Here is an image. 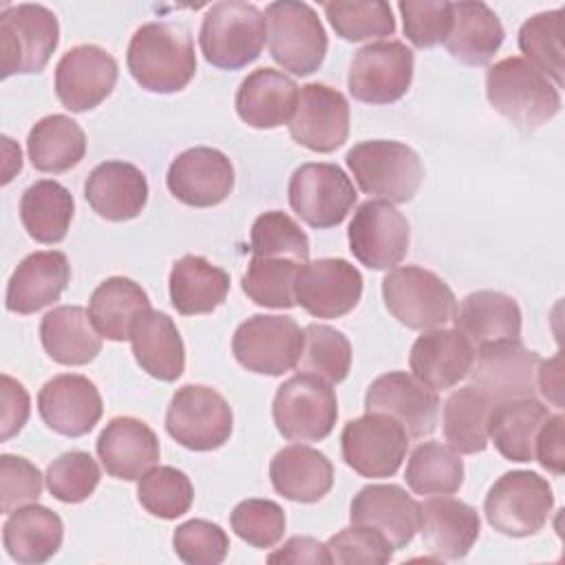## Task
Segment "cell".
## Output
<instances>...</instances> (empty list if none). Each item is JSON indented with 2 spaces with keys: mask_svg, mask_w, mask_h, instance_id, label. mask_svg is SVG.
Listing matches in <instances>:
<instances>
[{
  "mask_svg": "<svg viewBox=\"0 0 565 565\" xmlns=\"http://www.w3.org/2000/svg\"><path fill=\"white\" fill-rule=\"evenodd\" d=\"M351 110L347 97L327 84H305L298 90L289 135L313 152H333L349 137Z\"/></svg>",
  "mask_w": 565,
  "mask_h": 565,
  "instance_id": "ffe728a7",
  "label": "cell"
},
{
  "mask_svg": "<svg viewBox=\"0 0 565 565\" xmlns=\"http://www.w3.org/2000/svg\"><path fill=\"white\" fill-rule=\"evenodd\" d=\"M455 329L463 333L472 347L521 340V309L516 300L503 291L481 289L468 294L455 309Z\"/></svg>",
  "mask_w": 565,
  "mask_h": 565,
  "instance_id": "4dcf8cb0",
  "label": "cell"
},
{
  "mask_svg": "<svg viewBox=\"0 0 565 565\" xmlns=\"http://www.w3.org/2000/svg\"><path fill=\"white\" fill-rule=\"evenodd\" d=\"M150 311V298L139 282L110 276L95 287L88 300V316L95 331L113 342L130 340L137 320Z\"/></svg>",
  "mask_w": 565,
  "mask_h": 565,
  "instance_id": "8d00e7d4",
  "label": "cell"
},
{
  "mask_svg": "<svg viewBox=\"0 0 565 565\" xmlns=\"http://www.w3.org/2000/svg\"><path fill=\"white\" fill-rule=\"evenodd\" d=\"M404 20V35L417 49L441 44L452 26V2L446 0H402L397 4Z\"/></svg>",
  "mask_w": 565,
  "mask_h": 565,
  "instance_id": "f5cc1de1",
  "label": "cell"
},
{
  "mask_svg": "<svg viewBox=\"0 0 565 565\" xmlns=\"http://www.w3.org/2000/svg\"><path fill=\"white\" fill-rule=\"evenodd\" d=\"M554 508V492L545 477L532 470L501 475L488 490L483 512L488 523L514 539L532 536L547 523Z\"/></svg>",
  "mask_w": 565,
  "mask_h": 565,
  "instance_id": "8992f818",
  "label": "cell"
},
{
  "mask_svg": "<svg viewBox=\"0 0 565 565\" xmlns=\"http://www.w3.org/2000/svg\"><path fill=\"white\" fill-rule=\"evenodd\" d=\"M38 411L51 430L64 437H82L95 428L104 404L95 382L86 375L62 373L40 388Z\"/></svg>",
  "mask_w": 565,
  "mask_h": 565,
  "instance_id": "7402d4cb",
  "label": "cell"
},
{
  "mask_svg": "<svg viewBox=\"0 0 565 565\" xmlns=\"http://www.w3.org/2000/svg\"><path fill=\"white\" fill-rule=\"evenodd\" d=\"M126 64L141 88L161 95L179 93L196 73L192 35L177 22H146L128 42Z\"/></svg>",
  "mask_w": 565,
  "mask_h": 565,
  "instance_id": "6da1fadb",
  "label": "cell"
},
{
  "mask_svg": "<svg viewBox=\"0 0 565 565\" xmlns=\"http://www.w3.org/2000/svg\"><path fill=\"white\" fill-rule=\"evenodd\" d=\"M335 35L349 42L384 38L395 33V18L382 0H335L322 4Z\"/></svg>",
  "mask_w": 565,
  "mask_h": 565,
  "instance_id": "7dc6e473",
  "label": "cell"
},
{
  "mask_svg": "<svg viewBox=\"0 0 565 565\" xmlns=\"http://www.w3.org/2000/svg\"><path fill=\"white\" fill-rule=\"evenodd\" d=\"M234 426L227 399L203 384L181 386L166 411L168 435L188 450L207 452L221 448Z\"/></svg>",
  "mask_w": 565,
  "mask_h": 565,
  "instance_id": "30bf717a",
  "label": "cell"
},
{
  "mask_svg": "<svg viewBox=\"0 0 565 565\" xmlns=\"http://www.w3.org/2000/svg\"><path fill=\"white\" fill-rule=\"evenodd\" d=\"M137 499L148 514L172 521L192 508L194 488L183 470L172 466H152L139 477Z\"/></svg>",
  "mask_w": 565,
  "mask_h": 565,
  "instance_id": "f6af8a7d",
  "label": "cell"
},
{
  "mask_svg": "<svg viewBox=\"0 0 565 565\" xmlns=\"http://www.w3.org/2000/svg\"><path fill=\"white\" fill-rule=\"evenodd\" d=\"M31 413V399L26 388L11 375H2V415H0V439L7 441L22 430Z\"/></svg>",
  "mask_w": 565,
  "mask_h": 565,
  "instance_id": "9f6ffc18",
  "label": "cell"
},
{
  "mask_svg": "<svg viewBox=\"0 0 565 565\" xmlns=\"http://www.w3.org/2000/svg\"><path fill=\"white\" fill-rule=\"evenodd\" d=\"M300 263L289 258L252 256L241 287L249 300L269 309H291L296 305L294 282Z\"/></svg>",
  "mask_w": 565,
  "mask_h": 565,
  "instance_id": "bcb514c9",
  "label": "cell"
},
{
  "mask_svg": "<svg viewBox=\"0 0 565 565\" xmlns=\"http://www.w3.org/2000/svg\"><path fill=\"white\" fill-rule=\"evenodd\" d=\"M289 205L309 227L340 225L358 201V190L347 172L327 161L302 163L289 179Z\"/></svg>",
  "mask_w": 565,
  "mask_h": 565,
  "instance_id": "8fae6325",
  "label": "cell"
},
{
  "mask_svg": "<svg viewBox=\"0 0 565 565\" xmlns=\"http://www.w3.org/2000/svg\"><path fill=\"white\" fill-rule=\"evenodd\" d=\"M42 494V475L35 463L24 457L2 455L0 457V512L11 514L13 510L38 503Z\"/></svg>",
  "mask_w": 565,
  "mask_h": 565,
  "instance_id": "11a10c76",
  "label": "cell"
},
{
  "mask_svg": "<svg viewBox=\"0 0 565 565\" xmlns=\"http://www.w3.org/2000/svg\"><path fill=\"white\" fill-rule=\"evenodd\" d=\"M550 408L536 397L494 402L488 417V439L508 461H534V444Z\"/></svg>",
  "mask_w": 565,
  "mask_h": 565,
  "instance_id": "e575fe53",
  "label": "cell"
},
{
  "mask_svg": "<svg viewBox=\"0 0 565 565\" xmlns=\"http://www.w3.org/2000/svg\"><path fill=\"white\" fill-rule=\"evenodd\" d=\"M46 488L62 503H82L99 486L102 470L84 450H68L46 468Z\"/></svg>",
  "mask_w": 565,
  "mask_h": 565,
  "instance_id": "681fc988",
  "label": "cell"
},
{
  "mask_svg": "<svg viewBox=\"0 0 565 565\" xmlns=\"http://www.w3.org/2000/svg\"><path fill=\"white\" fill-rule=\"evenodd\" d=\"M170 302L181 316L212 313L230 294V274L203 256L188 254L170 269Z\"/></svg>",
  "mask_w": 565,
  "mask_h": 565,
  "instance_id": "74e56055",
  "label": "cell"
},
{
  "mask_svg": "<svg viewBox=\"0 0 565 565\" xmlns=\"http://www.w3.org/2000/svg\"><path fill=\"white\" fill-rule=\"evenodd\" d=\"M351 342L342 331L318 322L302 329V353L298 360L302 373L316 375L331 386L340 384L351 371Z\"/></svg>",
  "mask_w": 565,
  "mask_h": 565,
  "instance_id": "7bdbcfd3",
  "label": "cell"
},
{
  "mask_svg": "<svg viewBox=\"0 0 565 565\" xmlns=\"http://www.w3.org/2000/svg\"><path fill=\"white\" fill-rule=\"evenodd\" d=\"M26 152L35 170L60 174L84 159L86 135L68 115H46L29 130Z\"/></svg>",
  "mask_w": 565,
  "mask_h": 565,
  "instance_id": "f35d334b",
  "label": "cell"
},
{
  "mask_svg": "<svg viewBox=\"0 0 565 565\" xmlns=\"http://www.w3.org/2000/svg\"><path fill=\"white\" fill-rule=\"evenodd\" d=\"M419 532L435 558L459 561L479 539V512L455 497L437 494L419 503Z\"/></svg>",
  "mask_w": 565,
  "mask_h": 565,
  "instance_id": "d4e9b609",
  "label": "cell"
},
{
  "mask_svg": "<svg viewBox=\"0 0 565 565\" xmlns=\"http://www.w3.org/2000/svg\"><path fill=\"white\" fill-rule=\"evenodd\" d=\"M117 75V62L106 49L77 44L55 66V95L71 113H84L99 106L113 93Z\"/></svg>",
  "mask_w": 565,
  "mask_h": 565,
  "instance_id": "ac0fdd59",
  "label": "cell"
},
{
  "mask_svg": "<svg viewBox=\"0 0 565 565\" xmlns=\"http://www.w3.org/2000/svg\"><path fill=\"white\" fill-rule=\"evenodd\" d=\"M486 97L521 130H536L561 110L558 86L519 55L503 57L488 68Z\"/></svg>",
  "mask_w": 565,
  "mask_h": 565,
  "instance_id": "7a4b0ae2",
  "label": "cell"
},
{
  "mask_svg": "<svg viewBox=\"0 0 565 565\" xmlns=\"http://www.w3.org/2000/svg\"><path fill=\"white\" fill-rule=\"evenodd\" d=\"M271 415L278 433L298 444L331 435L338 419V397L324 380L298 373L282 382L274 395Z\"/></svg>",
  "mask_w": 565,
  "mask_h": 565,
  "instance_id": "9c48e42d",
  "label": "cell"
},
{
  "mask_svg": "<svg viewBox=\"0 0 565 565\" xmlns=\"http://www.w3.org/2000/svg\"><path fill=\"white\" fill-rule=\"evenodd\" d=\"M64 539V523L46 505L29 503L9 514L2 525L7 554L22 565H40L53 558Z\"/></svg>",
  "mask_w": 565,
  "mask_h": 565,
  "instance_id": "d6a6232c",
  "label": "cell"
},
{
  "mask_svg": "<svg viewBox=\"0 0 565 565\" xmlns=\"http://www.w3.org/2000/svg\"><path fill=\"white\" fill-rule=\"evenodd\" d=\"M565 419L561 413L550 415L539 435H536V444H534V459L550 472L554 475H563L565 468V433H563Z\"/></svg>",
  "mask_w": 565,
  "mask_h": 565,
  "instance_id": "6f0895ef",
  "label": "cell"
},
{
  "mask_svg": "<svg viewBox=\"0 0 565 565\" xmlns=\"http://www.w3.org/2000/svg\"><path fill=\"white\" fill-rule=\"evenodd\" d=\"M503 24L486 2H452V26L444 46L457 62L466 66H486L503 44Z\"/></svg>",
  "mask_w": 565,
  "mask_h": 565,
  "instance_id": "1f68e13d",
  "label": "cell"
},
{
  "mask_svg": "<svg viewBox=\"0 0 565 565\" xmlns=\"http://www.w3.org/2000/svg\"><path fill=\"white\" fill-rule=\"evenodd\" d=\"M269 55L285 71L307 77L316 73L329 49L327 31L307 2L280 0L265 9Z\"/></svg>",
  "mask_w": 565,
  "mask_h": 565,
  "instance_id": "5b68a950",
  "label": "cell"
},
{
  "mask_svg": "<svg viewBox=\"0 0 565 565\" xmlns=\"http://www.w3.org/2000/svg\"><path fill=\"white\" fill-rule=\"evenodd\" d=\"M298 86L282 71L263 66L252 71L236 90V113L238 117L260 130L289 126L296 104H298Z\"/></svg>",
  "mask_w": 565,
  "mask_h": 565,
  "instance_id": "f1b7e54d",
  "label": "cell"
},
{
  "mask_svg": "<svg viewBox=\"0 0 565 565\" xmlns=\"http://www.w3.org/2000/svg\"><path fill=\"white\" fill-rule=\"evenodd\" d=\"M265 40V13L256 4L241 0L212 4L199 31V46L205 62L221 71H238L258 60Z\"/></svg>",
  "mask_w": 565,
  "mask_h": 565,
  "instance_id": "3957f363",
  "label": "cell"
},
{
  "mask_svg": "<svg viewBox=\"0 0 565 565\" xmlns=\"http://www.w3.org/2000/svg\"><path fill=\"white\" fill-rule=\"evenodd\" d=\"M73 194L53 179L31 183L20 199V221L26 234L44 245L60 243L73 221Z\"/></svg>",
  "mask_w": 565,
  "mask_h": 565,
  "instance_id": "ab89813d",
  "label": "cell"
},
{
  "mask_svg": "<svg viewBox=\"0 0 565 565\" xmlns=\"http://www.w3.org/2000/svg\"><path fill=\"white\" fill-rule=\"evenodd\" d=\"M404 479L422 497L452 494L463 483V461L450 446L424 441L411 452Z\"/></svg>",
  "mask_w": 565,
  "mask_h": 565,
  "instance_id": "b9f144b4",
  "label": "cell"
},
{
  "mask_svg": "<svg viewBox=\"0 0 565 565\" xmlns=\"http://www.w3.org/2000/svg\"><path fill=\"white\" fill-rule=\"evenodd\" d=\"M536 388L539 393L554 406L563 408V355L556 353L550 360H541L536 371Z\"/></svg>",
  "mask_w": 565,
  "mask_h": 565,
  "instance_id": "91938a15",
  "label": "cell"
},
{
  "mask_svg": "<svg viewBox=\"0 0 565 565\" xmlns=\"http://www.w3.org/2000/svg\"><path fill=\"white\" fill-rule=\"evenodd\" d=\"M382 296L393 318L417 331L444 327L457 309L455 294L446 280L417 265L393 267L382 280Z\"/></svg>",
  "mask_w": 565,
  "mask_h": 565,
  "instance_id": "ba28073f",
  "label": "cell"
},
{
  "mask_svg": "<svg viewBox=\"0 0 565 565\" xmlns=\"http://www.w3.org/2000/svg\"><path fill=\"white\" fill-rule=\"evenodd\" d=\"M97 455L106 472L121 481H137L161 455L154 430L137 417H113L97 437Z\"/></svg>",
  "mask_w": 565,
  "mask_h": 565,
  "instance_id": "4316f807",
  "label": "cell"
},
{
  "mask_svg": "<svg viewBox=\"0 0 565 565\" xmlns=\"http://www.w3.org/2000/svg\"><path fill=\"white\" fill-rule=\"evenodd\" d=\"M234 534L252 547H274L285 534V510L269 499H245L230 516Z\"/></svg>",
  "mask_w": 565,
  "mask_h": 565,
  "instance_id": "f907efd6",
  "label": "cell"
},
{
  "mask_svg": "<svg viewBox=\"0 0 565 565\" xmlns=\"http://www.w3.org/2000/svg\"><path fill=\"white\" fill-rule=\"evenodd\" d=\"M563 15L552 9L532 15L519 29V49L525 60L547 75L558 88L563 86Z\"/></svg>",
  "mask_w": 565,
  "mask_h": 565,
  "instance_id": "ee69618b",
  "label": "cell"
},
{
  "mask_svg": "<svg viewBox=\"0 0 565 565\" xmlns=\"http://www.w3.org/2000/svg\"><path fill=\"white\" fill-rule=\"evenodd\" d=\"M349 249L369 269H393L408 252L411 230L406 216L386 201L369 199L349 223Z\"/></svg>",
  "mask_w": 565,
  "mask_h": 565,
  "instance_id": "9a60e30c",
  "label": "cell"
},
{
  "mask_svg": "<svg viewBox=\"0 0 565 565\" xmlns=\"http://www.w3.org/2000/svg\"><path fill=\"white\" fill-rule=\"evenodd\" d=\"M541 355L521 344V340H503L477 347L470 380L494 402L534 397L536 371Z\"/></svg>",
  "mask_w": 565,
  "mask_h": 565,
  "instance_id": "d6986e66",
  "label": "cell"
},
{
  "mask_svg": "<svg viewBox=\"0 0 565 565\" xmlns=\"http://www.w3.org/2000/svg\"><path fill=\"white\" fill-rule=\"evenodd\" d=\"M60 42V24L44 4H7L0 15V75L40 73Z\"/></svg>",
  "mask_w": 565,
  "mask_h": 565,
  "instance_id": "52a82bcc",
  "label": "cell"
},
{
  "mask_svg": "<svg viewBox=\"0 0 565 565\" xmlns=\"http://www.w3.org/2000/svg\"><path fill=\"white\" fill-rule=\"evenodd\" d=\"M329 558L338 565H351V563H371L382 565L393 561V545L375 530L351 525L340 530L327 541Z\"/></svg>",
  "mask_w": 565,
  "mask_h": 565,
  "instance_id": "db71d44e",
  "label": "cell"
},
{
  "mask_svg": "<svg viewBox=\"0 0 565 565\" xmlns=\"http://www.w3.org/2000/svg\"><path fill=\"white\" fill-rule=\"evenodd\" d=\"M494 399L475 384L452 391L444 404V437L459 455H477L488 448V417Z\"/></svg>",
  "mask_w": 565,
  "mask_h": 565,
  "instance_id": "60d3db41",
  "label": "cell"
},
{
  "mask_svg": "<svg viewBox=\"0 0 565 565\" xmlns=\"http://www.w3.org/2000/svg\"><path fill=\"white\" fill-rule=\"evenodd\" d=\"M71 280V265L64 252H33L20 260L7 282L4 305L9 311L29 316L60 300Z\"/></svg>",
  "mask_w": 565,
  "mask_h": 565,
  "instance_id": "484cf974",
  "label": "cell"
},
{
  "mask_svg": "<svg viewBox=\"0 0 565 565\" xmlns=\"http://www.w3.org/2000/svg\"><path fill=\"white\" fill-rule=\"evenodd\" d=\"M415 55L399 40L362 46L349 68V93L364 104L384 106L402 99L413 82Z\"/></svg>",
  "mask_w": 565,
  "mask_h": 565,
  "instance_id": "5bb4252c",
  "label": "cell"
},
{
  "mask_svg": "<svg viewBox=\"0 0 565 565\" xmlns=\"http://www.w3.org/2000/svg\"><path fill=\"white\" fill-rule=\"evenodd\" d=\"M269 479L274 490L285 499L316 503L333 486V466L324 452L305 444H291L274 455Z\"/></svg>",
  "mask_w": 565,
  "mask_h": 565,
  "instance_id": "f546056e",
  "label": "cell"
},
{
  "mask_svg": "<svg viewBox=\"0 0 565 565\" xmlns=\"http://www.w3.org/2000/svg\"><path fill=\"white\" fill-rule=\"evenodd\" d=\"M472 342L457 329H426L411 347L413 375L433 391H448L468 377L475 362Z\"/></svg>",
  "mask_w": 565,
  "mask_h": 565,
  "instance_id": "603a6c76",
  "label": "cell"
},
{
  "mask_svg": "<svg viewBox=\"0 0 565 565\" xmlns=\"http://www.w3.org/2000/svg\"><path fill=\"white\" fill-rule=\"evenodd\" d=\"M351 523L380 532L393 550H402L419 530V503L395 483H371L353 497Z\"/></svg>",
  "mask_w": 565,
  "mask_h": 565,
  "instance_id": "cb8c5ba5",
  "label": "cell"
},
{
  "mask_svg": "<svg viewBox=\"0 0 565 565\" xmlns=\"http://www.w3.org/2000/svg\"><path fill=\"white\" fill-rule=\"evenodd\" d=\"M347 166L364 194L386 203H408L424 179L419 154L411 146L391 139L355 143L347 152Z\"/></svg>",
  "mask_w": 565,
  "mask_h": 565,
  "instance_id": "277c9868",
  "label": "cell"
},
{
  "mask_svg": "<svg viewBox=\"0 0 565 565\" xmlns=\"http://www.w3.org/2000/svg\"><path fill=\"white\" fill-rule=\"evenodd\" d=\"M166 185L172 196L185 205L212 207L230 196L234 188V168L216 148H188L172 159Z\"/></svg>",
  "mask_w": 565,
  "mask_h": 565,
  "instance_id": "44dd1931",
  "label": "cell"
},
{
  "mask_svg": "<svg viewBox=\"0 0 565 565\" xmlns=\"http://www.w3.org/2000/svg\"><path fill=\"white\" fill-rule=\"evenodd\" d=\"M252 256L265 258H289L296 263L309 260V238L300 225L285 212L271 210L252 223L249 234Z\"/></svg>",
  "mask_w": 565,
  "mask_h": 565,
  "instance_id": "c3c4849f",
  "label": "cell"
},
{
  "mask_svg": "<svg viewBox=\"0 0 565 565\" xmlns=\"http://www.w3.org/2000/svg\"><path fill=\"white\" fill-rule=\"evenodd\" d=\"M269 563H331L329 558V550L327 543H320L318 539L311 536H291L289 541L282 543V547H278L276 552H271L267 556Z\"/></svg>",
  "mask_w": 565,
  "mask_h": 565,
  "instance_id": "680465c9",
  "label": "cell"
},
{
  "mask_svg": "<svg viewBox=\"0 0 565 565\" xmlns=\"http://www.w3.org/2000/svg\"><path fill=\"white\" fill-rule=\"evenodd\" d=\"M174 554L188 565H218L230 552V539L218 523L190 519L172 534Z\"/></svg>",
  "mask_w": 565,
  "mask_h": 565,
  "instance_id": "816d5d0a",
  "label": "cell"
},
{
  "mask_svg": "<svg viewBox=\"0 0 565 565\" xmlns=\"http://www.w3.org/2000/svg\"><path fill=\"white\" fill-rule=\"evenodd\" d=\"M342 459L366 479L393 477L408 450V433L382 413H366L344 424L340 435Z\"/></svg>",
  "mask_w": 565,
  "mask_h": 565,
  "instance_id": "4fadbf2b",
  "label": "cell"
},
{
  "mask_svg": "<svg viewBox=\"0 0 565 565\" xmlns=\"http://www.w3.org/2000/svg\"><path fill=\"white\" fill-rule=\"evenodd\" d=\"M40 340L49 358L64 366L88 364L102 351V335L95 331L88 311L77 305L51 309L40 322Z\"/></svg>",
  "mask_w": 565,
  "mask_h": 565,
  "instance_id": "d590c367",
  "label": "cell"
},
{
  "mask_svg": "<svg viewBox=\"0 0 565 565\" xmlns=\"http://www.w3.org/2000/svg\"><path fill=\"white\" fill-rule=\"evenodd\" d=\"M130 344L141 371L161 382H174L185 369V347L172 318L163 311H146L132 333Z\"/></svg>",
  "mask_w": 565,
  "mask_h": 565,
  "instance_id": "836d02e7",
  "label": "cell"
},
{
  "mask_svg": "<svg viewBox=\"0 0 565 565\" xmlns=\"http://www.w3.org/2000/svg\"><path fill=\"white\" fill-rule=\"evenodd\" d=\"M362 274L344 258H318L298 267L294 296L313 318H342L362 298Z\"/></svg>",
  "mask_w": 565,
  "mask_h": 565,
  "instance_id": "2e32d148",
  "label": "cell"
},
{
  "mask_svg": "<svg viewBox=\"0 0 565 565\" xmlns=\"http://www.w3.org/2000/svg\"><path fill=\"white\" fill-rule=\"evenodd\" d=\"M366 413H382L404 426L408 437H426L437 428L439 397L437 391L422 384L404 371L377 375L364 395Z\"/></svg>",
  "mask_w": 565,
  "mask_h": 565,
  "instance_id": "e0dca14e",
  "label": "cell"
},
{
  "mask_svg": "<svg viewBox=\"0 0 565 565\" xmlns=\"http://www.w3.org/2000/svg\"><path fill=\"white\" fill-rule=\"evenodd\" d=\"M84 196L95 214L106 221H130L148 203L146 174L128 161H104L90 170Z\"/></svg>",
  "mask_w": 565,
  "mask_h": 565,
  "instance_id": "83f0119b",
  "label": "cell"
},
{
  "mask_svg": "<svg viewBox=\"0 0 565 565\" xmlns=\"http://www.w3.org/2000/svg\"><path fill=\"white\" fill-rule=\"evenodd\" d=\"M232 353L247 371L278 377L298 366L302 329L289 316H252L236 327Z\"/></svg>",
  "mask_w": 565,
  "mask_h": 565,
  "instance_id": "7c38bea8",
  "label": "cell"
}]
</instances>
